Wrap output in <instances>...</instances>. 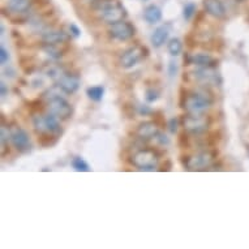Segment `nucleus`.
<instances>
[{
  "label": "nucleus",
  "mask_w": 249,
  "mask_h": 249,
  "mask_svg": "<svg viewBox=\"0 0 249 249\" xmlns=\"http://www.w3.org/2000/svg\"><path fill=\"white\" fill-rule=\"evenodd\" d=\"M178 125H179V122H178V119L172 118L168 120V129L171 133H176L178 132Z\"/></svg>",
  "instance_id": "32"
},
{
  "label": "nucleus",
  "mask_w": 249,
  "mask_h": 249,
  "mask_svg": "<svg viewBox=\"0 0 249 249\" xmlns=\"http://www.w3.org/2000/svg\"><path fill=\"white\" fill-rule=\"evenodd\" d=\"M196 13V4L195 3H187L183 8V17L187 21H189Z\"/></svg>",
  "instance_id": "26"
},
{
  "label": "nucleus",
  "mask_w": 249,
  "mask_h": 249,
  "mask_svg": "<svg viewBox=\"0 0 249 249\" xmlns=\"http://www.w3.org/2000/svg\"><path fill=\"white\" fill-rule=\"evenodd\" d=\"M143 1H146V0H143Z\"/></svg>",
  "instance_id": "37"
},
{
  "label": "nucleus",
  "mask_w": 249,
  "mask_h": 249,
  "mask_svg": "<svg viewBox=\"0 0 249 249\" xmlns=\"http://www.w3.org/2000/svg\"><path fill=\"white\" fill-rule=\"evenodd\" d=\"M204 8L206 13L215 18H222L226 15V8L221 0H204Z\"/></svg>",
  "instance_id": "14"
},
{
  "label": "nucleus",
  "mask_w": 249,
  "mask_h": 249,
  "mask_svg": "<svg viewBox=\"0 0 249 249\" xmlns=\"http://www.w3.org/2000/svg\"><path fill=\"white\" fill-rule=\"evenodd\" d=\"M61 93H64L63 90L59 88V86H53L51 89H49L47 91H46L45 94H43V98L47 99V101H50V99L55 98V97H60Z\"/></svg>",
  "instance_id": "27"
},
{
  "label": "nucleus",
  "mask_w": 249,
  "mask_h": 249,
  "mask_svg": "<svg viewBox=\"0 0 249 249\" xmlns=\"http://www.w3.org/2000/svg\"><path fill=\"white\" fill-rule=\"evenodd\" d=\"M213 97L206 90H197L195 93H191L184 98L183 107L187 111V114H205L212 106Z\"/></svg>",
  "instance_id": "2"
},
{
  "label": "nucleus",
  "mask_w": 249,
  "mask_h": 249,
  "mask_svg": "<svg viewBox=\"0 0 249 249\" xmlns=\"http://www.w3.org/2000/svg\"><path fill=\"white\" fill-rule=\"evenodd\" d=\"M155 140H158V142L162 143V145H164V143L167 145V143H168V139H167V137H166V136L162 135L160 132V135L155 137Z\"/></svg>",
  "instance_id": "35"
},
{
  "label": "nucleus",
  "mask_w": 249,
  "mask_h": 249,
  "mask_svg": "<svg viewBox=\"0 0 249 249\" xmlns=\"http://www.w3.org/2000/svg\"><path fill=\"white\" fill-rule=\"evenodd\" d=\"M158 155L153 150L142 149L133 154L132 163L141 171H154L158 166Z\"/></svg>",
  "instance_id": "4"
},
{
  "label": "nucleus",
  "mask_w": 249,
  "mask_h": 249,
  "mask_svg": "<svg viewBox=\"0 0 249 249\" xmlns=\"http://www.w3.org/2000/svg\"><path fill=\"white\" fill-rule=\"evenodd\" d=\"M47 110L50 114L55 115L60 120H67L73 114V108L71 103L63 97H55V98L47 101Z\"/></svg>",
  "instance_id": "6"
},
{
  "label": "nucleus",
  "mask_w": 249,
  "mask_h": 249,
  "mask_svg": "<svg viewBox=\"0 0 249 249\" xmlns=\"http://www.w3.org/2000/svg\"><path fill=\"white\" fill-rule=\"evenodd\" d=\"M184 131H187L191 135L198 136L208 131L210 127V118L205 114H187L181 118Z\"/></svg>",
  "instance_id": "3"
},
{
  "label": "nucleus",
  "mask_w": 249,
  "mask_h": 249,
  "mask_svg": "<svg viewBox=\"0 0 249 249\" xmlns=\"http://www.w3.org/2000/svg\"><path fill=\"white\" fill-rule=\"evenodd\" d=\"M95 7L101 18L108 25L116 24L127 17V11L119 0H99Z\"/></svg>",
  "instance_id": "1"
},
{
  "label": "nucleus",
  "mask_w": 249,
  "mask_h": 249,
  "mask_svg": "<svg viewBox=\"0 0 249 249\" xmlns=\"http://www.w3.org/2000/svg\"><path fill=\"white\" fill-rule=\"evenodd\" d=\"M168 28L167 26H160L154 30V33L151 34V45L154 46L155 49H158L160 46H163L166 41L168 39Z\"/></svg>",
  "instance_id": "17"
},
{
  "label": "nucleus",
  "mask_w": 249,
  "mask_h": 249,
  "mask_svg": "<svg viewBox=\"0 0 249 249\" xmlns=\"http://www.w3.org/2000/svg\"><path fill=\"white\" fill-rule=\"evenodd\" d=\"M11 141L13 146L16 147L20 153H28L32 150V142L28 132L20 127H15L11 129Z\"/></svg>",
  "instance_id": "9"
},
{
  "label": "nucleus",
  "mask_w": 249,
  "mask_h": 249,
  "mask_svg": "<svg viewBox=\"0 0 249 249\" xmlns=\"http://www.w3.org/2000/svg\"><path fill=\"white\" fill-rule=\"evenodd\" d=\"M86 94H88V97H89L91 101L99 102V101H102L103 94H105V88L101 85L91 86V88H88V90H86Z\"/></svg>",
  "instance_id": "22"
},
{
  "label": "nucleus",
  "mask_w": 249,
  "mask_h": 249,
  "mask_svg": "<svg viewBox=\"0 0 249 249\" xmlns=\"http://www.w3.org/2000/svg\"><path fill=\"white\" fill-rule=\"evenodd\" d=\"M147 55V50L142 46H133L131 49H128L125 53H123L122 56H120V66L123 68H132V67H135L137 63L142 60L143 57Z\"/></svg>",
  "instance_id": "7"
},
{
  "label": "nucleus",
  "mask_w": 249,
  "mask_h": 249,
  "mask_svg": "<svg viewBox=\"0 0 249 249\" xmlns=\"http://www.w3.org/2000/svg\"><path fill=\"white\" fill-rule=\"evenodd\" d=\"M32 5V0H9L8 8L15 13L28 12Z\"/></svg>",
  "instance_id": "18"
},
{
  "label": "nucleus",
  "mask_w": 249,
  "mask_h": 249,
  "mask_svg": "<svg viewBox=\"0 0 249 249\" xmlns=\"http://www.w3.org/2000/svg\"><path fill=\"white\" fill-rule=\"evenodd\" d=\"M187 61V66H197V67H206V66H214V59H213L209 53H193L191 56H187V59L184 57V63Z\"/></svg>",
  "instance_id": "15"
},
{
  "label": "nucleus",
  "mask_w": 249,
  "mask_h": 249,
  "mask_svg": "<svg viewBox=\"0 0 249 249\" xmlns=\"http://www.w3.org/2000/svg\"><path fill=\"white\" fill-rule=\"evenodd\" d=\"M139 111H140V114H141V115H147V114H150V112H151V110L147 106H140Z\"/></svg>",
  "instance_id": "36"
},
{
  "label": "nucleus",
  "mask_w": 249,
  "mask_h": 249,
  "mask_svg": "<svg viewBox=\"0 0 249 249\" xmlns=\"http://www.w3.org/2000/svg\"><path fill=\"white\" fill-rule=\"evenodd\" d=\"M145 98H146V101L149 103H153L160 98V93L154 89H147L146 93H145Z\"/></svg>",
  "instance_id": "29"
},
{
  "label": "nucleus",
  "mask_w": 249,
  "mask_h": 249,
  "mask_svg": "<svg viewBox=\"0 0 249 249\" xmlns=\"http://www.w3.org/2000/svg\"><path fill=\"white\" fill-rule=\"evenodd\" d=\"M33 125H34V129H36L38 133H42V135H50L49 129H47V124H46L45 115H41V114L34 115Z\"/></svg>",
  "instance_id": "20"
},
{
  "label": "nucleus",
  "mask_w": 249,
  "mask_h": 249,
  "mask_svg": "<svg viewBox=\"0 0 249 249\" xmlns=\"http://www.w3.org/2000/svg\"><path fill=\"white\" fill-rule=\"evenodd\" d=\"M108 33L114 39H118V41H128L131 38L135 37L136 34V28L131 22L128 21H119L116 24L110 25V29H108Z\"/></svg>",
  "instance_id": "8"
},
{
  "label": "nucleus",
  "mask_w": 249,
  "mask_h": 249,
  "mask_svg": "<svg viewBox=\"0 0 249 249\" xmlns=\"http://www.w3.org/2000/svg\"><path fill=\"white\" fill-rule=\"evenodd\" d=\"M240 1H243V0H240Z\"/></svg>",
  "instance_id": "38"
},
{
  "label": "nucleus",
  "mask_w": 249,
  "mask_h": 249,
  "mask_svg": "<svg viewBox=\"0 0 249 249\" xmlns=\"http://www.w3.org/2000/svg\"><path fill=\"white\" fill-rule=\"evenodd\" d=\"M63 73H64V71L61 70L59 66H53L47 70V76L53 78V80H57Z\"/></svg>",
  "instance_id": "28"
},
{
  "label": "nucleus",
  "mask_w": 249,
  "mask_h": 249,
  "mask_svg": "<svg viewBox=\"0 0 249 249\" xmlns=\"http://www.w3.org/2000/svg\"><path fill=\"white\" fill-rule=\"evenodd\" d=\"M80 84H81V80L78 77L77 74L72 73H64L61 74L60 77L56 80V85L60 88L66 94H73L80 88Z\"/></svg>",
  "instance_id": "11"
},
{
  "label": "nucleus",
  "mask_w": 249,
  "mask_h": 249,
  "mask_svg": "<svg viewBox=\"0 0 249 249\" xmlns=\"http://www.w3.org/2000/svg\"><path fill=\"white\" fill-rule=\"evenodd\" d=\"M9 140H11V129H8L5 125H1V129H0V143H1V150H4L5 145L8 143Z\"/></svg>",
  "instance_id": "25"
},
{
  "label": "nucleus",
  "mask_w": 249,
  "mask_h": 249,
  "mask_svg": "<svg viewBox=\"0 0 249 249\" xmlns=\"http://www.w3.org/2000/svg\"><path fill=\"white\" fill-rule=\"evenodd\" d=\"M189 74L196 81H200L202 84H213V85H216L218 84V78H219V74H218L214 66L200 67L198 70H196L195 72Z\"/></svg>",
  "instance_id": "10"
},
{
  "label": "nucleus",
  "mask_w": 249,
  "mask_h": 249,
  "mask_svg": "<svg viewBox=\"0 0 249 249\" xmlns=\"http://www.w3.org/2000/svg\"><path fill=\"white\" fill-rule=\"evenodd\" d=\"M0 95H1V98H4V97H7V95H8V89H7V85H5L3 81L0 82Z\"/></svg>",
  "instance_id": "34"
},
{
  "label": "nucleus",
  "mask_w": 249,
  "mask_h": 249,
  "mask_svg": "<svg viewBox=\"0 0 249 249\" xmlns=\"http://www.w3.org/2000/svg\"><path fill=\"white\" fill-rule=\"evenodd\" d=\"M72 167L78 172H89L91 168L88 163H86L85 160H82L81 157H74L72 160Z\"/></svg>",
  "instance_id": "23"
},
{
  "label": "nucleus",
  "mask_w": 249,
  "mask_h": 249,
  "mask_svg": "<svg viewBox=\"0 0 249 249\" xmlns=\"http://www.w3.org/2000/svg\"><path fill=\"white\" fill-rule=\"evenodd\" d=\"M70 34L64 33V32L50 30V32L42 34V41L43 43H49V45H63L70 39Z\"/></svg>",
  "instance_id": "13"
},
{
  "label": "nucleus",
  "mask_w": 249,
  "mask_h": 249,
  "mask_svg": "<svg viewBox=\"0 0 249 249\" xmlns=\"http://www.w3.org/2000/svg\"><path fill=\"white\" fill-rule=\"evenodd\" d=\"M167 50L171 56H179L183 51V42L179 38H171L167 43Z\"/></svg>",
  "instance_id": "21"
},
{
  "label": "nucleus",
  "mask_w": 249,
  "mask_h": 249,
  "mask_svg": "<svg viewBox=\"0 0 249 249\" xmlns=\"http://www.w3.org/2000/svg\"><path fill=\"white\" fill-rule=\"evenodd\" d=\"M176 73H178V64L174 60L170 61V64H168V74H170V77L176 76Z\"/></svg>",
  "instance_id": "33"
},
{
  "label": "nucleus",
  "mask_w": 249,
  "mask_h": 249,
  "mask_svg": "<svg viewBox=\"0 0 249 249\" xmlns=\"http://www.w3.org/2000/svg\"><path fill=\"white\" fill-rule=\"evenodd\" d=\"M46 118V124H47V129H49V133L51 135H55V133H59L60 132V119L56 118L55 115L47 114L45 115Z\"/></svg>",
  "instance_id": "19"
},
{
  "label": "nucleus",
  "mask_w": 249,
  "mask_h": 249,
  "mask_svg": "<svg viewBox=\"0 0 249 249\" xmlns=\"http://www.w3.org/2000/svg\"><path fill=\"white\" fill-rule=\"evenodd\" d=\"M158 135H160V129L154 122H143L137 128V136L143 141L155 139Z\"/></svg>",
  "instance_id": "12"
},
{
  "label": "nucleus",
  "mask_w": 249,
  "mask_h": 249,
  "mask_svg": "<svg viewBox=\"0 0 249 249\" xmlns=\"http://www.w3.org/2000/svg\"><path fill=\"white\" fill-rule=\"evenodd\" d=\"M8 60L9 53L1 46V47H0V63H1V66H5V63H8Z\"/></svg>",
  "instance_id": "31"
},
{
  "label": "nucleus",
  "mask_w": 249,
  "mask_h": 249,
  "mask_svg": "<svg viewBox=\"0 0 249 249\" xmlns=\"http://www.w3.org/2000/svg\"><path fill=\"white\" fill-rule=\"evenodd\" d=\"M68 34H70L71 37L78 38L81 36V29L78 28L76 24H70L68 25Z\"/></svg>",
  "instance_id": "30"
},
{
  "label": "nucleus",
  "mask_w": 249,
  "mask_h": 249,
  "mask_svg": "<svg viewBox=\"0 0 249 249\" xmlns=\"http://www.w3.org/2000/svg\"><path fill=\"white\" fill-rule=\"evenodd\" d=\"M59 46L60 45H49V43H45L43 45V50H45V53L49 55L50 57H53V59H59L63 55V51L59 49Z\"/></svg>",
  "instance_id": "24"
},
{
  "label": "nucleus",
  "mask_w": 249,
  "mask_h": 249,
  "mask_svg": "<svg viewBox=\"0 0 249 249\" xmlns=\"http://www.w3.org/2000/svg\"><path fill=\"white\" fill-rule=\"evenodd\" d=\"M143 20L150 25L160 22L162 20V9L155 4L147 5L145 11H143Z\"/></svg>",
  "instance_id": "16"
},
{
  "label": "nucleus",
  "mask_w": 249,
  "mask_h": 249,
  "mask_svg": "<svg viewBox=\"0 0 249 249\" xmlns=\"http://www.w3.org/2000/svg\"><path fill=\"white\" fill-rule=\"evenodd\" d=\"M215 160V153L214 151H200L195 155L187 157L184 162V166L191 170V171H200L205 168L210 167Z\"/></svg>",
  "instance_id": "5"
}]
</instances>
